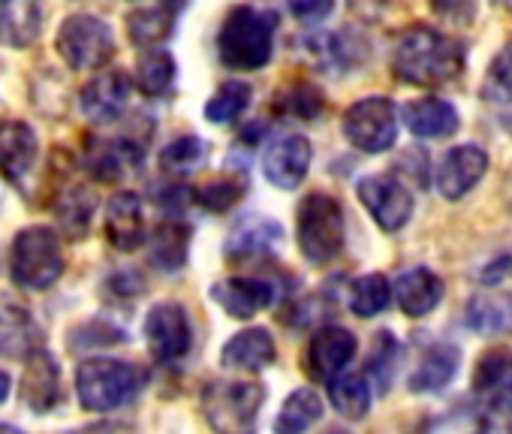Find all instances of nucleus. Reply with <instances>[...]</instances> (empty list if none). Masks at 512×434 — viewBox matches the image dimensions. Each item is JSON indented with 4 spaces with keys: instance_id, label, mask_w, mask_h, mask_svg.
<instances>
[{
    "instance_id": "nucleus-1",
    "label": "nucleus",
    "mask_w": 512,
    "mask_h": 434,
    "mask_svg": "<svg viewBox=\"0 0 512 434\" xmlns=\"http://www.w3.org/2000/svg\"><path fill=\"white\" fill-rule=\"evenodd\" d=\"M464 67V49L449 34H440L434 28L416 25L410 28L392 55V70L401 82L434 88L452 82Z\"/></svg>"
},
{
    "instance_id": "nucleus-2",
    "label": "nucleus",
    "mask_w": 512,
    "mask_h": 434,
    "mask_svg": "<svg viewBox=\"0 0 512 434\" xmlns=\"http://www.w3.org/2000/svg\"><path fill=\"white\" fill-rule=\"evenodd\" d=\"M275 13L256 7H235L220 25L217 55L229 70H263L275 49Z\"/></svg>"
},
{
    "instance_id": "nucleus-3",
    "label": "nucleus",
    "mask_w": 512,
    "mask_h": 434,
    "mask_svg": "<svg viewBox=\"0 0 512 434\" xmlns=\"http://www.w3.org/2000/svg\"><path fill=\"white\" fill-rule=\"evenodd\" d=\"M145 386V371L124 359H88L76 371L79 404L91 413H109L130 404Z\"/></svg>"
},
{
    "instance_id": "nucleus-4",
    "label": "nucleus",
    "mask_w": 512,
    "mask_h": 434,
    "mask_svg": "<svg viewBox=\"0 0 512 434\" xmlns=\"http://www.w3.org/2000/svg\"><path fill=\"white\" fill-rule=\"evenodd\" d=\"M299 221H296V236H299V251L308 263L326 266L344 251V208L335 196L329 193H308L299 202Z\"/></svg>"
},
{
    "instance_id": "nucleus-5",
    "label": "nucleus",
    "mask_w": 512,
    "mask_h": 434,
    "mask_svg": "<svg viewBox=\"0 0 512 434\" xmlns=\"http://www.w3.org/2000/svg\"><path fill=\"white\" fill-rule=\"evenodd\" d=\"M64 245L52 227H28L10 251V278L22 290H49L64 275Z\"/></svg>"
},
{
    "instance_id": "nucleus-6",
    "label": "nucleus",
    "mask_w": 512,
    "mask_h": 434,
    "mask_svg": "<svg viewBox=\"0 0 512 434\" xmlns=\"http://www.w3.org/2000/svg\"><path fill=\"white\" fill-rule=\"evenodd\" d=\"M55 49L70 70L91 73V70H100L112 61L115 37L103 19L88 16V13H76V16L64 19L58 40H55Z\"/></svg>"
},
{
    "instance_id": "nucleus-7",
    "label": "nucleus",
    "mask_w": 512,
    "mask_h": 434,
    "mask_svg": "<svg viewBox=\"0 0 512 434\" xmlns=\"http://www.w3.org/2000/svg\"><path fill=\"white\" fill-rule=\"evenodd\" d=\"M344 136L365 154H383L398 139V109L389 97H365L344 112Z\"/></svg>"
},
{
    "instance_id": "nucleus-8",
    "label": "nucleus",
    "mask_w": 512,
    "mask_h": 434,
    "mask_svg": "<svg viewBox=\"0 0 512 434\" xmlns=\"http://www.w3.org/2000/svg\"><path fill=\"white\" fill-rule=\"evenodd\" d=\"M266 401L263 383H211L202 395V413L217 431H247Z\"/></svg>"
},
{
    "instance_id": "nucleus-9",
    "label": "nucleus",
    "mask_w": 512,
    "mask_h": 434,
    "mask_svg": "<svg viewBox=\"0 0 512 434\" xmlns=\"http://www.w3.org/2000/svg\"><path fill=\"white\" fill-rule=\"evenodd\" d=\"M374 224L386 233H398L413 217V193L395 175H368L356 187Z\"/></svg>"
},
{
    "instance_id": "nucleus-10",
    "label": "nucleus",
    "mask_w": 512,
    "mask_h": 434,
    "mask_svg": "<svg viewBox=\"0 0 512 434\" xmlns=\"http://www.w3.org/2000/svg\"><path fill=\"white\" fill-rule=\"evenodd\" d=\"M145 341L157 362H175L190 350L193 332L178 302H157L145 317Z\"/></svg>"
},
{
    "instance_id": "nucleus-11",
    "label": "nucleus",
    "mask_w": 512,
    "mask_h": 434,
    "mask_svg": "<svg viewBox=\"0 0 512 434\" xmlns=\"http://www.w3.org/2000/svg\"><path fill=\"white\" fill-rule=\"evenodd\" d=\"M311 157H314L311 142L305 136H299V133H287V136L275 139L266 148V154H263V172H266V178L275 187L296 190L305 181L308 169H311Z\"/></svg>"
},
{
    "instance_id": "nucleus-12",
    "label": "nucleus",
    "mask_w": 512,
    "mask_h": 434,
    "mask_svg": "<svg viewBox=\"0 0 512 434\" xmlns=\"http://www.w3.org/2000/svg\"><path fill=\"white\" fill-rule=\"evenodd\" d=\"M133 79L124 70H106L82 88V112L94 124H112L127 109Z\"/></svg>"
},
{
    "instance_id": "nucleus-13",
    "label": "nucleus",
    "mask_w": 512,
    "mask_h": 434,
    "mask_svg": "<svg viewBox=\"0 0 512 434\" xmlns=\"http://www.w3.org/2000/svg\"><path fill=\"white\" fill-rule=\"evenodd\" d=\"M40 154V139L31 124L7 118L0 121V175L10 184H22Z\"/></svg>"
},
{
    "instance_id": "nucleus-14",
    "label": "nucleus",
    "mask_w": 512,
    "mask_h": 434,
    "mask_svg": "<svg viewBox=\"0 0 512 434\" xmlns=\"http://www.w3.org/2000/svg\"><path fill=\"white\" fill-rule=\"evenodd\" d=\"M106 239L112 242L115 251H124V254L139 251L142 242L148 239L142 199L133 190H121L109 199V205H106Z\"/></svg>"
},
{
    "instance_id": "nucleus-15",
    "label": "nucleus",
    "mask_w": 512,
    "mask_h": 434,
    "mask_svg": "<svg viewBox=\"0 0 512 434\" xmlns=\"http://www.w3.org/2000/svg\"><path fill=\"white\" fill-rule=\"evenodd\" d=\"M488 169V154L479 145H458L449 148L437 163V190L446 199H461Z\"/></svg>"
},
{
    "instance_id": "nucleus-16",
    "label": "nucleus",
    "mask_w": 512,
    "mask_h": 434,
    "mask_svg": "<svg viewBox=\"0 0 512 434\" xmlns=\"http://www.w3.org/2000/svg\"><path fill=\"white\" fill-rule=\"evenodd\" d=\"M356 335L341 326H326L320 329L311 344H308V371L314 380L329 383L332 377L344 374V368L356 356Z\"/></svg>"
},
{
    "instance_id": "nucleus-17",
    "label": "nucleus",
    "mask_w": 512,
    "mask_h": 434,
    "mask_svg": "<svg viewBox=\"0 0 512 434\" xmlns=\"http://www.w3.org/2000/svg\"><path fill=\"white\" fill-rule=\"evenodd\" d=\"M211 299L232 320H250L275 302V284L263 278H226L211 287Z\"/></svg>"
},
{
    "instance_id": "nucleus-18",
    "label": "nucleus",
    "mask_w": 512,
    "mask_h": 434,
    "mask_svg": "<svg viewBox=\"0 0 512 434\" xmlns=\"http://www.w3.org/2000/svg\"><path fill=\"white\" fill-rule=\"evenodd\" d=\"M278 356V347H275V338L269 335V329H244L238 335H232L220 353V365L229 368V371H263L275 362Z\"/></svg>"
},
{
    "instance_id": "nucleus-19",
    "label": "nucleus",
    "mask_w": 512,
    "mask_h": 434,
    "mask_svg": "<svg viewBox=\"0 0 512 434\" xmlns=\"http://www.w3.org/2000/svg\"><path fill=\"white\" fill-rule=\"evenodd\" d=\"M404 124L419 139H443L458 130V109L440 97L413 100L404 106Z\"/></svg>"
},
{
    "instance_id": "nucleus-20",
    "label": "nucleus",
    "mask_w": 512,
    "mask_h": 434,
    "mask_svg": "<svg viewBox=\"0 0 512 434\" xmlns=\"http://www.w3.org/2000/svg\"><path fill=\"white\" fill-rule=\"evenodd\" d=\"M395 299L407 317H425L440 305L443 281L431 269H410L395 281Z\"/></svg>"
},
{
    "instance_id": "nucleus-21",
    "label": "nucleus",
    "mask_w": 512,
    "mask_h": 434,
    "mask_svg": "<svg viewBox=\"0 0 512 434\" xmlns=\"http://www.w3.org/2000/svg\"><path fill=\"white\" fill-rule=\"evenodd\" d=\"M22 398L34 413H49L58 404V398H61V371H58L55 356H49L43 350L31 356V362L25 368Z\"/></svg>"
},
{
    "instance_id": "nucleus-22",
    "label": "nucleus",
    "mask_w": 512,
    "mask_h": 434,
    "mask_svg": "<svg viewBox=\"0 0 512 434\" xmlns=\"http://www.w3.org/2000/svg\"><path fill=\"white\" fill-rule=\"evenodd\" d=\"M284 239V230L281 224L275 221H266L260 214H250L244 221L235 227V233L229 236V245H226V257H256V254H269L278 248V242Z\"/></svg>"
},
{
    "instance_id": "nucleus-23",
    "label": "nucleus",
    "mask_w": 512,
    "mask_h": 434,
    "mask_svg": "<svg viewBox=\"0 0 512 434\" xmlns=\"http://www.w3.org/2000/svg\"><path fill=\"white\" fill-rule=\"evenodd\" d=\"M85 166L100 181H118L139 166V148L133 142H97L85 154Z\"/></svg>"
},
{
    "instance_id": "nucleus-24",
    "label": "nucleus",
    "mask_w": 512,
    "mask_h": 434,
    "mask_svg": "<svg viewBox=\"0 0 512 434\" xmlns=\"http://www.w3.org/2000/svg\"><path fill=\"white\" fill-rule=\"evenodd\" d=\"M187 248H190V227L181 221H166L151 233L148 257L157 269L178 272L187 263Z\"/></svg>"
},
{
    "instance_id": "nucleus-25",
    "label": "nucleus",
    "mask_w": 512,
    "mask_h": 434,
    "mask_svg": "<svg viewBox=\"0 0 512 434\" xmlns=\"http://www.w3.org/2000/svg\"><path fill=\"white\" fill-rule=\"evenodd\" d=\"M458 359H461V353H458V347H452V344H437V347H431V350L422 356L419 368L410 374V389H413V392H440V389L455 377Z\"/></svg>"
},
{
    "instance_id": "nucleus-26",
    "label": "nucleus",
    "mask_w": 512,
    "mask_h": 434,
    "mask_svg": "<svg viewBox=\"0 0 512 434\" xmlns=\"http://www.w3.org/2000/svg\"><path fill=\"white\" fill-rule=\"evenodd\" d=\"M175 25V13L169 7H145V10H133L127 16V34L136 46H160Z\"/></svg>"
},
{
    "instance_id": "nucleus-27",
    "label": "nucleus",
    "mask_w": 512,
    "mask_h": 434,
    "mask_svg": "<svg viewBox=\"0 0 512 434\" xmlns=\"http://www.w3.org/2000/svg\"><path fill=\"white\" fill-rule=\"evenodd\" d=\"M332 407L347 419H362L371 410V386L362 374H338L329 380Z\"/></svg>"
},
{
    "instance_id": "nucleus-28",
    "label": "nucleus",
    "mask_w": 512,
    "mask_h": 434,
    "mask_svg": "<svg viewBox=\"0 0 512 434\" xmlns=\"http://www.w3.org/2000/svg\"><path fill=\"white\" fill-rule=\"evenodd\" d=\"M323 419V398L314 392V389H296L284 407H281V416L275 422V431H287V434H296V431H308L311 425H317Z\"/></svg>"
},
{
    "instance_id": "nucleus-29",
    "label": "nucleus",
    "mask_w": 512,
    "mask_h": 434,
    "mask_svg": "<svg viewBox=\"0 0 512 434\" xmlns=\"http://www.w3.org/2000/svg\"><path fill=\"white\" fill-rule=\"evenodd\" d=\"M136 82H139L142 94L163 97L172 88V82H175V61H172V55L166 49L151 46L139 58V64H136Z\"/></svg>"
},
{
    "instance_id": "nucleus-30",
    "label": "nucleus",
    "mask_w": 512,
    "mask_h": 434,
    "mask_svg": "<svg viewBox=\"0 0 512 434\" xmlns=\"http://www.w3.org/2000/svg\"><path fill=\"white\" fill-rule=\"evenodd\" d=\"M94 208H97V199L88 187H73L67 190L61 199H58V221L61 227L73 236V239H82L88 233V224L94 217Z\"/></svg>"
},
{
    "instance_id": "nucleus-31",
    "label": "nucleus",
    "mask_w": 512,
    "mask_h": 434,
    "mask_svg": "<svg viewBox=\"0 0 512 434\" xmlns=\"http://www.w3.org/2000/svg\"><path fill=\"white\" fill-rule=\"evenodd\" d=\"M208 160V145L199 136H178L160 154V169L169 175H190Z\"/></svg>"
},
{
    "instance_id": "nucleus-32",
    "label": "nucleus",
    "mask_w": 512,
    "mask_h": 434,
    "mask_svg": "<svg viewBox=\"0 0 512 434\" xmlns=\"http://www.w3.org/2000/svg\"><path fill=\"white\" fill-rule=\"evenodd\" d=\"M250 85L247 82H223L217 88V94L208 100L205 106V118L211 124H232L244 115V109L250 106Z\"/></svg>"
},
{
    "instance_id": "nucleus-33",
    "label": "nucleus",
    "mask_w": 512,
    "mask_h": 434,
    "mask_svg": "<svg viewBox=\"0 0 512 434\" xmlns=\"http://www.w3.org/2000/svg\"><path fill=\"white\" fill-rule=\"evenodd\" d=\"M392 287L383 275H365L350 284V308L359 317H377L389 308Z\"/></svg>"
},
{
    "instance_id": "nucleus-34",
    "label": "nucleus",
    "mask_w": 512,
    "mask_h": 434,
    "mask_svg": "<svg viewBox=\"0 0 512 434\" xmlns=\"http://www.w3.org/2000/svg\"><path fill=\"white\" fill-rule=\"evenodd\" d=\"M247 190V178L244 175H220L208 184H202L199 190H193V199L208 208V211H229Z\"/></svg>"
},
{
    "instance_id": "nucleus-35",
    "label": "nucleus",
    "mask_w": 512,
    "mask_h": 434,
    "mask_svg": "<svg viewBox=\"0 0 512 434\" xmlns=\"http://www.w3.org/2000/svg\"><path fill=\"white\" fill-rule=\"evenodd\" d=\"M395 362H398V344H395L392 332L374 335V347H371V359H368V374L374 377L380 392L389 389L392 374H395Z\"/></svg>"
},
{
    "instance_id": "nucleus-36",
    "label": "nucleus",
    "mask_w": 512,
    "mask_h": 434,
    "mask_svg": "<svg viewBox=\"0 0 512 434\" xmlns=\"http://www.w3.org/2000/svg\"><path fill=\"white\" fill-rule=\"evenodd\" d=\"M10 4H13V0H10ZM10 4H4V13H0V43L22 46V43L37 37V16L28 19V13H34V4H28L19 13Z\"/></svg>"
},
{
    "instance_id": "nucleus-37",
    "label": "nucleus",
    "mask_w": 512,
    "mask_h": 434,
    "mask_svg": "<svg viewBox=\"0 0 512 434\" xmlns=\"http://www.w3.org/2000/svg\"><path fill=\"white\" fill-rule=\"evenodd\" d=\"M485 94H488V100L512 103V43H509V46L503 49V55L491 64Z\"/></svg>"
},
{
    "instance_id": "nucleus-38",
    "label": "nucleus",
    "mask_w": 512,
    "mask_h": 434,
    "mask_svg": "<svg viewBox=\"0 0 512 434\" xmlns=\"http://www.w3.org/2000/svg\"><path fill=\"white\" fill-rule=\"evenodd\" d=\"M509 374V356L503 350H494V353H485L479 368H476V389H494V386H503Z\"/></svg>"
},
{
    "instance_id": "nucleus-39",
    "label": "nucleus",
    "mask_w": 512,
    "mask_h": 434,
    "mask_svg": "<svg viewBox=\"0 0 512 434\" xmlns=\"http://www.w3.org/2000/svg\"><path fill=\"white\" fill-rule=\"evenodd\" d=\"M281 106H284V112H293V115H299V118H314V115L323 109V97H320V91L311 88V85H293L290 97H287Z\"/></svg>"
},
{
    "instance_id": "nucleus-40",
    "label": "nucleus",
    "mask_w": 512,
    "mask_h": 434,
    "mask_svg": "<svg viewBox=\"0 0 512 434\" xmlns=\"http://www.w3.org/2000/svg\"><path fill=\"white\" fill-rule=\"evenodd\" d=\"M332 10H335V0H290V13L305 25L323 22Z\"/></svg>"
},
{
    "instance_id": "nucleus-41",
    "label": "nucleus",
    "mask_w": 512,
    "mask_h": 434,
    "mask_svg": "<svg viewBox=\"0 0 512 434\" xmlns=\"http://www.w3.org/2000/svg\"><path fill=\"white\" fill-rule=\"evenodd\" d=\"M434 10L449 22L467 25L473 19V13H476V4H473V0H434Z\"/></svg>"
},
{
    "instance_id": "nucleus-42",
    "label": "nucleus",
    "mask_w": 512,
    "mask_h": 434,
    "mask_svg": "<svg viewBox=\"0 0 512 434\" xmlns=\"http://www.w3.org/2000/svg\"><path fill=\"white\" fill-rule=\"evenodd\" d=\"M10 398V374L0 371V404H4Z\"/></svg>"
},
{
    "instance_id": "nucleus-43",
    "label": "nucleus",
    "mask_w": 512,
    "mask_h": 434,
    "mask_svg": "<svg viewBox=\"0 0 512 434\" xmlns=\"http://www.w3.org/2000/svg\"><path fill=\"white\" fill-rule=\"evenodd\" d=\"M503 383H509V389H512V374H506V380Z\"/></svg>"
},
{
    "instance_id": "nucleus-44",
    "label": "nucleus",
    "mask_w": 512,
    "mask_h": 434,
    "mask_svg": "<svg viewBox=\"0 0 512 434\" xmlns=\"http://www.w3.org/2000/svg\"><path fill=\"white\" fill-rule=\"evenodd\" d=\"M0 4H10V0H0Z\"/></svg>"
}]
</instances>
